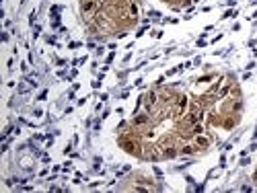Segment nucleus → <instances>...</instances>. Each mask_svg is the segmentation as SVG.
<instances>
[{
    "mask_svg": "<svg viewBox=\"0 0 257 193\" xmlns=\"http://www.w3.org/2000/svg\"><path fill=\"white\" fill-rule=\"evenodd\" d=\"M194 144H195V148H208V146H210V138H208V136H204V134H195Z\"/></svg>",
    "mask_w": 257,
    "mask_h": 193,
    "instance_id": "1",
    "label": "nucleus"
},
{
    "mask_svg": "<svg viewBox=\"0 0 257 193\" xmlns=\"http://www.w3.org/2000/svg\"><path fill=\"white\" fill-rule=\"evenodd\" d=\"M97 4H99L97 0H86V2H84V4H82V10H84V13H93Z\"/></svg>",
    "mask_w": 257,
    "mask_h": 193,
    "instance_id": "2",
    "label": "nucleus"
},
{
    "mask_svg": "<svg viewBox=\"0 0 257 193\" xmlns=\"http://www.w3.org/2000/svg\"><path fill=\"white\" fill-rule=\"evenodd\" d=\"M146 121H148V115H140V117H136V119H134V125L138 127V125H144Z\"/></svg>",
    "mask_w": 257,
    "mask_h": 193,
    "instance_id": "3",
    "label": "nucleus"
},
{
    "mask_svg": "<svg viewBox=\"0 0 257 193\" xmlns=\"http://www.w3.org/2000/svg\"><path fill=\"white\" fill-rule=\"evenodd\" d=\"M167 2H173V0H167Z\"/></svg>",
    "mask_w": 257,
    "mask_h": 193,
    "instance_id": "4",
    "label": "nucleus"
}]
</instances>
